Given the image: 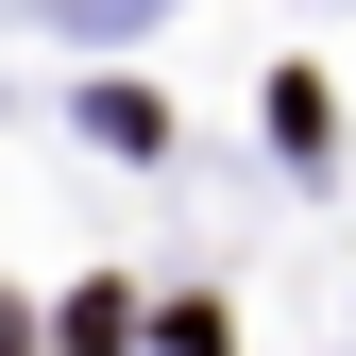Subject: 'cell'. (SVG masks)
Returning a JSON list of instances; mask_svg holds the SVG:
<instances>
[{"instance_id":"obj_1","label":"cell","mask_w":356,"mask_h":356,"mask_svg":"<svg viewBox=\"0 0 356 356\" xmlns=\"http://www.w3.org/2000/svg\"><path fill=\"white\" fill-rule=\"evenodd\" d=\"M85 136H102V153H170V102H136V85H102V102H85Z\"/></svg>"},{"instance_id":"obj_2","label":"cell","mask_w":356,"mask_h":356,"mask_svg":"<svg viewBox=\"0 0 356 356\" xmlns=\"http://www.w3.org/2000/svg\"><path fill=\"white\" fill-rule=\"evenodd\" d=\"M17 339H34V323H17V305H0V356H17Z\"/></svg>"}]
</instances>
